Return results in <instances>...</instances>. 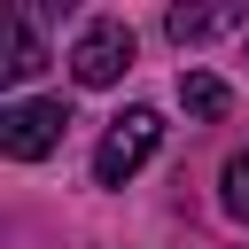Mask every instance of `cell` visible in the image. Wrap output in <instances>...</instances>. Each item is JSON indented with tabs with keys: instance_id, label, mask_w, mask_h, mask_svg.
I'll use <instances>...</instances> for the list:
<instances>
[{
	"instance_id": "cell-7",
	"label": "cell",
	"mask_w": 249,
	"mask_h": 249,
	"mask_svg": "<svg viewBox=\"0 0 249 249\" xmlns=\"http://www.w3.org/2000/svg\"><path fill=\"white\" fill-rule=\"evenodd\" d=\"M226 210L249 226V148H241V156H226Z\"/></svg>"
},
{
	"instance_id": "cell-1",
	"label": "cell",
	"mask_w": 249,
	"mask_h": 249,
	"mask_svg": "<svg viewBox=\"0 0 249 249\" xmlns=\"http://www.w3.org/2000/svg\"><path fill=\"white\" fill-rule=\"evenodd\" d=\"M156 140H163V117H156V109L109 117V132H101V148H93V179H101V187H124V179L156 156Z\"/></svg>"
},
{
	"instance_id": "cell-4",
	"label": "cell",
	"mask_w": 249,
	"mask_h": 249,
	"mask_svg": "<svg viewBox=\"0 0 249 249\" xmlns=\"http://www.w3.org/2000/svg\"><path fill=\"white\" fill-rule=\"evenodd\" d=\"M241 23H249V8H241V0H210V8H171V16H163V31H171L179 47L218 39V31H241Z\"/></svg>"
},
{
	"instance_id": "cell-5",
	"label": "cell",
	"mask_w": 249,
	"mask_h": 249,
	"mask_svg": "<svg viewBox=\"0 0 249 249\" xmlns=\"http://www.w3.org/2000/svg\"><path fill=\"white\" fill-rule=\"evenodd\" d=\"M8 54H0V78L8 86H23V78H39L47 70V47H39V23H31V8H8Z\"/></svg>"
},
{
	"instance_id": "cell-3",
	"label": "cell",
	"mask_w": 249,
	"mask_h": 249,
	"mask_svg": "<svg viewBox=\"0 0 249 249\" xmlns=\"http://www.w3.org/2000/svg\"><path fill=\"white\" fill-rule=\"evenodd\" d=\"M62 124H70L62 101H8V109H0V148H8L16 163H39V156L62 140Z\"/></svg>"
},
{
	"instance_id": "cell-6",
	"label": "cell",
	"mask_w": 249,
	"mask_h": 249,
	"mask_svg": "<svg viewBox=\"0 0 249 249\" xmlns=\"http://www.w3.org/2000/svg\"><path fill=\"white\" fill-rule=\"evenodd\" d=\"M179 101H187V117H202V124L233 109V93H226V78H210V70H187V78H179Z\"/></svg>"
},
{
	"instance_id": "cell-2",
	"label": "cell",
	"mask_w": 249,
	"mask_h": 249,
	"mask_svg": "<svg viewBox=\"0 0 249 249\" xmlns=\"http://www.w3.org/2000/svg\"><path fill=\"white\" fill-rule=\"evenodd\" d=\"M70 70H78V86H117V78L132 70V23L93 16V23L78 31V47H70Z\"/></svg>"
}]
</instances>
